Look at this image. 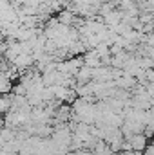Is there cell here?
<instances>
[{
    "instance_id": "7a4b0ae2",
    "label": "cell",
    "mask_w": 154,
    "mask_h": 155,
    "mask_svg": "<svg viewBox=\"0 0 154 155\" xmlns=\"http://www.w3.org/2000/svg\"><path fill=\"white\" fill-rule=\"evenodd\" d=\"M9 90V81L5 78H0V92H7Z\"/></svg>"
},
{
    "instance_id": "6da1fadb",
    "label": "cell",
    "mask_w": 154,
    "mask_h": 155,
    "mask_svg": "<svg viewBox=\"0 0 154 155\" xmlns=\"http://www.w3.org/2000/svg\"><path fill=\"white\" fill-rule=\"evenodd\" d=\"M143 144H145V139H143V135H134V137L131 139V146H134V150H140V148H143Z\"/></svg>"
}]
</instances>
